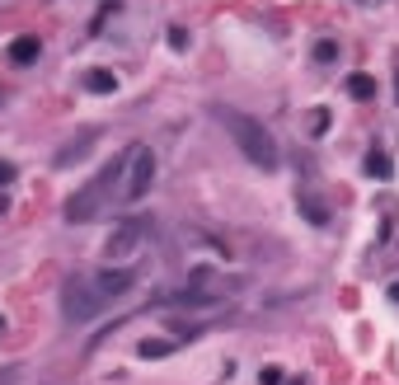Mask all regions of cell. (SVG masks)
<instances>
[{"instance_id": "6da1fadb", "label": "cell", "mask_w": 399, "mask_h": 385, "mask_svg": "<svg viewBox=\"0 0 399 385\" xmlns=\"http://www.w3.org/2000/svg\"><path fill=\"white\" fill-rule=\"evenodd\" d=\"M212 118H217L221 127L230 132V141L239 146V155L249 160L254 170H263V174H273L277 165H282V150H277V141H273V132L259 123V118H249V113H239V108H230V103H212Z\"/></svg>"}, {"instance_id": "7a4b0ae2", "label": "cell", "mask_w": 399, "mask_h": 385, "mask_svg": "<svg viewBox=\"0 0 399 385\" xmlns=\"http://www.w3.org/2000/svg\"><path fill=\"white\" fill-rule=\"evenodd\" d=\"M127 155H132V150L113 155V160H108V165H103V170L94 174L90 183H85V188H76V192L66 197L61 216H66L71 226H85V221H94V216H99L103 207H108V192H113V188H118V179L127 174Z\"/></svg>"}, {"instance_id": "3957f363", "label": "cell", "mask_w": 399, "mask_h": 385, "mask_svg": "<svg viewBox=\"0 0 399 385\" xmlns=\"http://www.w3.org/2000/svg\"><path fill=\"white\" fill-rule=\"evenodd\" d=\"M103 301L99 292H94V282H85V277H66L61 282V315H66V324H90V319L103 315Z\"/></svg>"}, {"instance_id": "277c9868", "label": "cell", "mask_w": 399, "mask_h": 385, "mask_svg": "<svg viewBox=\"0 0 399 385\" xmlns=\"http://www.w3.org/2000/svg\"><path fill=\"white\" fill-rule=\"evenodd\" d=\"M150 183H155V150H150V146H132V155H127L123 197H127V202H141V197L150 192Z\"/></svg>"}, {"instance_id": "5b68a950", "label": "cell", "mask_w": 399, "mask_h": 385, "mask_svg": "<svg viewBox=\"0 0 399 385\" xmlns=\"http://www.w3.org/2000/svg\"><path fill=\"white\" fill-rule=\"evenodd\" d=\"M141 235H146V226H141V221H127V226H118L113 235H108L103 254H108V259H127V254L141 250Z\"/></svg>"}, {"instance_id": "8992f818", "label": "cell", "mask_w": 399, "mask_h": 385, "mask_svg": "<svg viewBox=\"0 0 399 385\" xmlns=\"http://www.w3.org/2000/svg\"><path fill=\"white\" fill-rule=\"evenodd\" d=\"M94 141H99V132H80V136H71L66 146H57V155H52V170H71V165H80V160L94 150Z\"/></svg>"}, {"instance_id": "52a82bcc", "label": "cell", "mask_w": 399, "mask_h": 385, "mask_svg": "<svg viewBox=\"0 0 399 385\" xmlns=\"http://www.w3.org/2000/svg\"><path fill=\"white\" fill-rule=\"evenodd\" d=\"M94 292H99L103 301H113V296H127V292H132V272H127V268H103L99 277H94Z\"/></svg>"}, {"instance_id": "ba28073f", "label": "cell", "mask_w": 399, "mask_h": 385, "mask_svg": "<svg viewBox=\"0 0 399 385\" xmlns=\"http://www.w3.org/2000/svg\"><path fill=\"white\" fill-rule=\"evenodd\" d=\"M5 57H10L14 66H33V61L43 57V43H38L33 34H19V38H14L10 47H5Z\"/></svg>"}, {"instance_id": "9c48e42d", "label": "cell", "mask_w": 399, "mask_h": 385, "mask_svg": "<svg viewBox=\"0 0 399 385\" xmlns=\"http://www.w3.org/2000/svg\"><path fill=\"white\" fill-rule=\"evenodd\" d=\"M343 90L353 94L357 103H366V99H376V94H380V85H376V76H366V71H353V76L343 80Z\"/></svg>"}, {"instance_id": "30bf717a", "label": "cell", "mask_w": 399, "mask_h": 385, "mask_svg": "<svg viewBox=\"0 0 399 385\" xmlns=\"http://www.w3.org/2000/svg\"><path fill=\"white\" fill-rule=\"evenodd\" d=\"M80 85L90 94H118V76L113 71H103V66H90L85 76H80Z\"/></svg>"}, {"instance_id": "8fae6325", "label": "cell", "mask_w": 399, "mask_h": 385, "mask_svg": "<svg viewBox=\"0 0 399 385\" xmlns=\"http://www.w3.org/2000/svg\"><path fill=\"white\" fill-rule=\"evenodd\" d=\"M362 170L371 174V179H390V174H395V170H390V155H385V150H366Z\"/></svg>"}, {"instance_id": "7c38bea8", "label": "cell", "mask_w": 399, "mask_h": 385, "mask_svg": "<svg viewBox=\"0 0 399 385\" xmlns=\"http://www.w3.org/2000/svg\"><path fill=\"white\" fill-rule=\"evenodd\" d=\"M174 352V339H141L137 357H146V362H155V357H170Z\"/></svg>"}, {"instance_id": "4fadbf2b", "label": "cell", "mask_w": 399, "mask_h": 385, "mask_svg": "<svg viewBox=\"0 0 399 385\" xmlns=\"http://www.w3.org/2000/svg\"><path fill=\"white\" fill-rule=\"evenodd\" d=\"M315 61L319 66H333V61H338V43H333V38H319L315 43Z\"/></svg>"}, {"instance_id": "5bb4252c", "label": "cell", "mask_w": 399, "mask_h": 385, "mask_svg": "<svg viewBox=\"0 0 399 385\" xmlns=\"http://www.w3.org/2000/svg\"><path fill=\"white\" fill-rule=\"evenodd\" d=\"M296 207H301V212H306V221H315V226H324V221H329V212H324V207H319L315 197H301Z\"/></svg>"}, {"instance_id": "9a60e30c", "label": "cell", "mask_w": 399, "mask_h": 385, "mask_svg": "<svg viewBox=\"0 0 399 385\" xmlns=\"http://www.w3.org/2000/svg\"><path fill=\"white\" fill-rule=\"evenodd\" d=\"M329 132V108H315L310 113V136H324Z\"/></svg>"}, {"instance_id": "2e32d148", "label": "cell", "mask_w": 399, "mask_h": 385, "mask_svg": "<svg viewBox=\"0 0 399 385\" xmlns=\"http://www.w3.org/2000/svg\"><path fill=\"white\" fill-rule=\"evenodd\" d=\"M170 47L183 52V47H188V29H170Z\"/></svg>"}, {"instance_id": "e0dca14e", "label": "cell", "mask_w": 399, "mask_h": 385, "mask_svg": "<svg viewBox=\"0 0 399 385\" xmlns=\"http://www.w3.org/2000/svg\"><path fill=\"white\" fill-rule=\"evenodd\" d=\"M259 385H282V371H277V366H263V371H259Z\"/></svg>"}, {"instance_id": "ac0fdd59", "label": "cell", "mask_w": 399, "mask_h": 385, "mask_svg": "<svg viewBox=\"0 0 399 385\" xmlns=\"http://www.w3.org/2000/svg\"><path fill=\"white\" fill-rule=\"evenodd\" d=\"M0 183H14V165L10 160H0Z\"/></svg>"}, {"instance_id": "d6986e66", "label": "cell", "mask_w": 399, "mask_h": 385, "mask_svg": "<svg viewBox=\"0 0 399 385\" xmlns=\"http://www.w3.org/2000/svg\"><path fill=\"white\" fill-rule=\"evenodd\" d=\"M19 381V366H5V371H0V385H14Z\"/></svg>"}, {"instance_id": "ffe728a7", "label": "cell", "mask_w": 399, "mask_h": 385, "mask_svg": "<svg viewBox=\"0 0 399 385\" xmlns=\"http://www.w3.org/2000/svg\"><path fill=\"white\" fill-rule=\"evenodd\" d=\"M390 301H395V306H399V282H395V287H390Z\"/></svg>"}, {"instance_id": "44dd1931", "label": "cell", "mask_w": 399, "mask_h": 385, "mask_svg": "<svg viewBox=\"0 0 399 385\" xmlns=\"http://www.w3.org/2000/svg\"><path fill=\"white\" fill-rule=\"evenodd\" d=\"M395 90H399V71H395ZM395 99H399V94H395Z\"/></svg>"}, {"instance_id": "7402d4cb", "label": "cell", "mask_w": 399, "mask_h": 385, "mask_svg": "<svg viewBox=\"0 0 399 385\" xmlns=\"http://www.w3.org/2000/svg\"><path fill=\"white\" fill-rule=\"evenodd\" d=\"M0 334H5V315H0Z\"/></svg>"}, {"instance_id": "603a6c76", "label": "cell", "mask_w": 399, "mask_h": 385, "mask_svg": "<svg viewBox=\"0 0 399 385\" xmlns=\"http://www.w3.org/2000/svg\"><path fill=\"white\" fill-rule=\"evenodd\" d=\"M286 385H306V381H286Z\"/></svg>"}]
</instances>
